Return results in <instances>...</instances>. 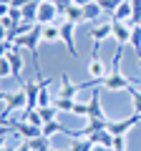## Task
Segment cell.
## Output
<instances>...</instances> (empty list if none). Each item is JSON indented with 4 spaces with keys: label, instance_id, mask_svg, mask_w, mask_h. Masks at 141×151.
<instances>
[{
    "label": "cell",
    "instance_id": "cell-1",
    "mask_svg": "<svg viewBox=\"0 0 141 151\" xmlns=\"http://www.w3.org/2000/svg\"><path fill=\"white\" fill-rule=\"evenodd\" d=\"M0 103H3L0 119H3V124H8V121H10V113H13V111H23V108H28V96H25V88L20 86L15 93L3 91V93H0Z\"/></svg>",
    "mask_w": 141,
    "mask_h": 151
},
{
    "label": "cell",
    "instance_id": "cell-2",
    "mask_svg": "<svg viewBox=\"0 0 141 151\" xmlns=\"http://www.w3.org/2000/svg\"><path fill=\"white\" fill-rule=\"evenodd\" d=\"M43 40V25H35L30 33L25 35H18L15 38V45L18 48H25L28 53L33 55V65H35V76H40V63H38V43Z\"/></svg>",
    "mask_w": 141,
    "mask_h": 151
},
{
    "label": "cell",
    "instance_id": "cell-3",
    "mask_svg": "<svg viewBox=\"0 0 141 151\" xmlns=\"http://www.w3.org/2000/svg\"><path fill=\"white\" fill-rule=\"evenodd\" d=\"M103 88H106V91H111V93H116V91H126V93H129L134 86H131L129 78L121 73V68H111V73L103 78Z\"/></svg>",
    "mask_w": 141,
    "mask_h": 151
},
{
    "label": "cell",
    "instance_id": "cell-4",
    "mask_svg": "<svg viewBox=\"0 0 141 151\" xmlns=\"http://www.w3.org/2000/svg\"><path fill=\"white\" fill-rule=\"evenodd\" d=\"M3 126H10L13 134H18L20 139H28V141L43 134V129H40V126H33V124H28V121H13V119H10L8 124H3Z\"/></svg>",
    "mask_w": 141,
    "mask_h": 151
},
{
    "label": "cell",
    "instance_id": "cell-5",
    "mask_svg": "<svg viewBox=\"0 0 141 151\" xmlns=\"http://www.w3.org/2000/svg\"><path fill=\"white\" fill-rule=\"evenodd\" d=\"M111 30H114V23H106V20H98L91 30V38H93V55H98L101 50V43L106 38H111Z\"/></svg>",
    "mask_w": 141,
    "mask_h": 151
},
{
    "label": "cell",
    "instance_id": "cell-6",
    "mask_svg": "<svg viewBox=\"0 0 141 151\" xmlns=\"http://www.w3.org/2000/svg\"><path fill=\"white\" fill-rule=\"evenodd\" d=\"M73 33H76V23H70V20L60 23V40L65 43L70 58H78V48H76V38H73Z\"/></svg>",
    "mask_w": 141,
    "mask_h": 151
},
{
    "label": "cell",
    "instance_id": "cell-7",
    "mask_svg": "<svg viewBox=\"0 0 141 151\" xmlns=\"http://www.w3.org/2000/svg\"><path fill=\"white\" fill-rule=\"evenodd\" d=\"M139 121H141V113H134V116L121 119V121H109V131H111L114 136H126L136 124H139Z\"/></svg>",
    "mask_w": 141,
    "mask_h": 151
},
{
    "label": "cell",
    "instance_id": "cell-8",
    "mask_svg": "<svg viewBox=\"0 0 141 151\" xmlns=\"http://www.w3.org/2000/svg\"><path fill=\"white\" fill-rule=\"evenodd\" d=\"M111 23H114L111 38L116 40V45H121V48H124L126 43H131V28H134V25H129L126 20H111Z\"/></svg>",
    "mask_w": 141,
    "mask_h": 151
},
{
    "label": "cell",
    "instance_id": "cell-9",
    "mask_svg": "<svg viewBox=\"0 0 141 151\" xmlns=\"http://www.w3.org/2000/svg\"><path fill=\"white\" fill-rule=\"evenodd\" d=\"M55 15H60L55 3H38V25H50Z\"/></svg>",
    "mask_w": 141,
    "mask_h": 151
},
{
    "label": "cell",
    "instance_id": "cell-10",
    "mask_svg": "<svg viewBox=\"0 0 141 151\" xmlns=\"http://www.w3.org/2000/svg\"><path fill=\"white\" fill-rule=\"evenodd\" d=\"M88 119H106L101 106V88H93L91 96H88Z\"/></svg>",
    "mask_w": 141,
    "mask_h": 151
},
{
    "label": "cell",
    "instance_id": "cell-11",
    "mask_svg": "<svg viewBox=\"0 0 141 151\" xmlns=\"http://www.w3.org/2000/svg\"><path fill=\"white\" fill-rule=\"evenodd\" d=\"M5 58L10 60V68H13V78H18L20 81V73H23V55L18 53V45H13L10 50H5ZM23 86V81H20Z\"/></svg>",
    "mask_w": 141,
    "mask_h": 151
},
{
    "label": "cell",
    "instance_id": "cell-12",
    "mask_svg": "<svg viewBox=\"0 0 141 151\" xmlns=\"http://www.w3.org/2000/svg\"><path fill=\"white\" fill-rule=\"evenodd\" d=\"M40 81H43V78H40ZM40 81H23V88H25V96H28V108H38Z\"/></svg>",
    "mask_w": 141,
    "mask_h": 151
},
{
    "label": "cell",
    "instance_id": "cell-13",
    "mask_svg": "<svg viewBox=\"0 0 141 151\" xmlns=\"http://www.w3.org/2000/svg\"><path fill=\"white\" fill-rule=\"evenodd\" d=\"M86 70H88V76H91V78H106V76H109V73H106V65H103V60L98 58V55H91Z\"/></svg>",
    "mask_w": 141,
    "mask_h": 151
},
{
    "label": "cell",
    "instance_id": "cell-14",
    "mask_svg": "<svg viewBox=\"0 0 141 151\" xmlns=\"http://www.w3.org/2000/svg\"><path fill=\"white\" fill-rule=\"evenodd\" d=\"M101 15H103V8L98 5V0H96V3H88V5H83V23H86V20L98 23V20H101Z\"/></svg>",
    "mask_w": 141,
    "mask_h": 151
},
{
    "label": "cell",
    "instance_id": "cell-15",
    "mask_svg": "<svg viewBox=\"0 0 141 151\" xmlns=\"http://www.w3.org/2000/svg\"><path fill=\"white\" fill-rule=\"evenodd\" d=\"M131 15H134V10H131V0H121L119 8L111 13V18H114V20H126V23L131 20Z\"/></svg>",
    "mask_w": 141,
    "mask_h": 151
},
{
    "label": "cell",
    "instance_id": "cell-16",
    "mask_svg": "<svg viewBox=\"0 0 141 151\" xmlns=\"http://www.w3.org/2000/svg\"><path fill=\"white\" fill-rule=\"evenodd\" d=\"M58 134L68 136V129H63V124H60L58 119H55V121H48V124H43V136L53 139V136H58Z\"/></svg>",
    "mask_w": 141,
    "mask_h": 151
},
{
    "label": "cell",
    "instance_id": "cell-17",
    "mask_svg": "<svg viewBox=\"0 0 141 151\" xmlns=\"http://www.w3.org/2000/svg\"><path fill=\"white\" fill-rule=\"evenodd\" d=\"M20 18L25 23H38V0H33L25 8H20Z\"/></svg>",
    "mask_w": 141,
    "mask_h": 151
},
{
    "label": "cell",
    "instance_id": "cell-18",
    "mask_svg": "<svg viewBox=\"0 0 141 151\" xmlns=\"http://www.w3.org/2000/svg\"><path fill=\"white\" fill-rule=\"evenodd\" d=\"M60 40V25H43V43H58Z\"/></svg>",
    "mask_w": 141,
    "mask_h": 151
},
{
    "label": "cell",
    "instance_id": "cell-19",
    "mask_svg": "<svg viewBox=\"0 0 141 151\" xmlns=\"http://www.w3.org/2000/svg\"><path fill=\"white\" fill-rule=\"evenodd\" d=\"M48 86H50V78H45V81H40V93H38V108H43V106H53V101H50V91H48Z\"/></svg>",
    "mask_w": 141,
    "mask_h": 151
},
{
    "label": "cell",
    "instance_id": "cell-20",
    "mask_svg": "<svg viewBox=\"0 0 141 151\" xmlns=\"http://www.w3.org/2000/svg\"><path fill=\"white\" fill-rule=\"evenodd\" d=\"M63 15H65V20H70V23H76V25H78V23H83V8L76 5V3H70V8L63 13Z\"/></svg>",
    "mask_w": 141,
    "mask_h": 151
},
{
    "label": "cell",
    "instance_id": "cell-21",
    "mask_svg": "<svg viewBox=\"0 0 141 151\" xmlns=\"http://www.w3.org/2000/svg\"><path fill=\"white\" fill-rule=\"evenodd\" d=\"M30 149H33V151H50L53 146H50V139H48V136L40 134V136H35V139H30Z\"/></svg>",
    "mask_w": 141,
    "mask_h": 151
},
{
    "label": "cell",
    "instance_id": "cell-22",
    "mask_svg": "<svg viewBox=\"0 0 141 151\" xmlns=\"http://www.w3.org/2000/svg\"><path fill=\"white\" fill-rule=\"evenodd\" d=\"M38 111H40V116H43V124H48V121H55V119L60 116V111L55 108V103H53V106H43V108H38Z\"/></svg>",
    "mask_w": 141,
    "mask_h": 151
},
{
    "label": "cell",
    "instance_id": "cell-23",
    "mask_svg": "<svg viewBox=\"0 0 141 151\" xmlns=\"http://www.w3.org/2000/svg\"><path fill=\"white\" fill-rule=\"evenodd\" d=\"M91 149H93L91 139H73V144H70L68 151H91Z\"/></svg>",
    "mask_w": 141,
    "mask_h": 151
},
{
    "label": "cell",
    "instance_id": "cell-24",
    "mask_svg": "<svg viewBox=\"0 0 141 151\" xmlns=\"http://www.w3.org/2000/svg\"><path fill=\"white\" fill-rule=\"evenodd\" d=\"M73 103L76 101H70V98H55V108L60 113H73Z\"/></svg>",
    "mask_w": 141,
    "mask_h": 151
},
{
    "label": "cell",
    "instance_id": "cell-25",
    "mask_svg": "<svg viewBox=\"0 0 141 151\" xmlns=\"http://www.w3.org/2000/svg\"><path fill=\"white\" fill-rule=\"evenodd\" d=\"M73 116H86L88 119V101L76 98V103H73Z\"/></svg>",
    "mask_w": 141,
    "mask_h": 151
},
{
    "label": "cell",
    "instance_id": "cell-26",
    "mask_svg": "<svg viewBox=\"0 0 141 151\" xmlns=\"http://www.w3.org/2000/svg\"><path fill=\"white\" fill-rule=\"evenodd\" d=\"M0 76L3 78H13V68H10V60L5 58V53L0 55Z\"/></svg>",
    "mask_w": 141,
    "mask_h": 151
},
{
    "label": "cell",
    "instance_id": "cell-27",
    "mask_svg": "<svg viewBox=\"0 0 141 151\" xmlns=\"http://www.w3.org/2000/svg\"><path fill=\"white\" fill-rule=\"evenodd\" d=\"M129 96H131V103H134V113H141V88H131Z\"/></svg>",
    "mask_w": 141,
    "mask_h": 151
},
{
    "label": "cell",
    "instance_id": "cell-28",
    "mask_svg": "<svg viewBox=\"0 0 141 151\" xmlns=\"http://www.w3.org/2000/svg\"><path fill=\"white\" fill-rule=\"evenodd\" d=\"M119 3L121 0H98V5L103 8V13H114L116 8H119Z\"/></svg>",
    "mask_w": 141,
    "mask_h": 151
},
{
    "label": "cell",
    "instance_id": "cell-29",
    "mask_svg": "<svg viewBox=\"0 0 141 151\" xmlns=\"http://www.w3.org/2000/svg\"><path fill=\"white\" fill-rule=\"evenodd\" d=\"M114 151H126V136H116L114 139Z\"/></svg>",
    "mask_w": 141,
    "mask_h": 151
},
{
    "label": "cell",
    "instance_id": "cell-30",
    "mask_svg": "<svg viewBox=\"0 0 141 151\" xmlns=\"http://www.w3.org/2000/svg\"><path fill=\"white\" fill-rule=\"evenodd\" d=\"M15 151H33V149H30V141H28V139H23L20 144L15 146Z\"/></svg>",
    "mask_w": 141,
    "mask_h": 151
},
{
    "label": "cell",
    "instance_id": "cell-31",
    "mask_svg": "<svg viewBox=\"0 0 141 151\" xmlns=\"http://www.w3.org/2000/svg\"><path fill=\"white\" fill-rule=\"evenodd\" d=\"M28 3H33V0H13L10 5H13V8H18V10H20V8H25Z\"/></svg>",
    "mask_w": 141,
    "mask_h": 151
},
{
    "label": "cell",
    "instance_id": "cell-32",
    "mask_svg": "<svg viewBox=\"0 0 141 151\" xmlns=\"http://www.w3.org/2000/svg\"><path fill=\"white\" fill-rule=\"evenodd\" d=\"M91 151H114V149H109V146H101V144H93Z\"/></svg>",
    "mask_w": 141,
    "mask_h": 151
},
{
    "label": "cell",
    "instance_id": "cell-33",
    "mask_svg": "<svg viewBox=\"0 0 141 151\" xmlns=\"http://www.w3.org/2000/svg\"><path fill=\"white\" fill-rule=\"evenodd\" d=\"M73 3H76V5H81V8H83V5H88V3H96V0H73Z\"/></svg>",
    "mask_w": 141,
    "mask_h": 151
},
{
    "label": "cell",
    "instance_id": "cell-34",
    "mask_svg": "<svg viewBox=\"0 0 141 151\" xmlns=\"http://www.w3.org/2000/svg\"><path fill=\"white\" fill-rule=\"evenodd\" d=\"M0 151H15V146H10V144H3V149Z\"/></svg>",
    "mask_w": 141,
    "mask_h": 151
},
{
    "label": "cell",
    "instance_id": "cell-35",
    "mask_svg": "<svg viewBox=\"0 0 141 151\" xmlns=\"http://www.w3.org/2000/svg\"><path fill=\"white\" fill-rule=\"evenodd\" d=\"M13 0H0V5H10Z\"/></svg>",
    "mask_w": 141,
    "mask_h": 151
},
{
    "label": "cell",
    "instance_id": "cell-36",
    "mask_svg": "<svg viewBox=\"0 0 141 151\" xmlns=\"http://www.w3.org/2000/svg\"><path fill=\"white\" fill-rule=\"evenodd\" d=\"M50 151H58V149H50Z\"/></svg>",
    "mask_w": 141,
    "mask_h": 151
},
{
    "label": "cell",
    "instance_id": "cell-37",
    "mask_svg": "<svg viewBox=\"0 0 141 151\" xmlns=\"http://www.w3.org/2000/svg\"><path fill=\"white\" fill-rule=\"evenodd\" d=\"M139 25H141V23H139Z\"/></svg>",
    "mask_w": 141,
    "mask_h": 151
}]
</instances>
